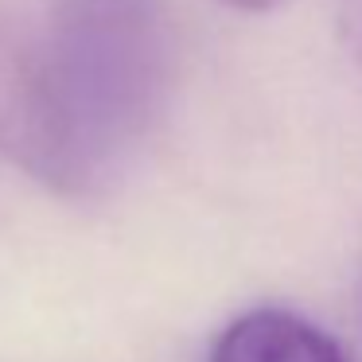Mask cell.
Returning a JSON list of instances; mask_svg holds the SVG:
<instances>
[{
	"label": "cell",
	"instance_id": "1",
	"mask_svg": "<svg viewBox=\"0 0 362 362\" xmlns=\"http://www.w3.org/2000/svg\"><path fill=\"white\" fill-rule=\"evenodd\" d=\"M66 117L102 175L148 136L172 78V40L160 0H51L35 32Z\"/></svg>",
	"mask_w": 362,
	"mask_h": 362
},
{
	"label": "cell",
	"instance_id": "2",
	"mask_svg": "<svg viewBox=\"0 0 362 362\" xmlns=\"http://www.w3.org/2000/svg\"><path fill=\"white\" fill-rule=\"evenodd\" d=\"M0 156L66 199L105 183L51 86L35 32L8 16H0Z\"/></svg>",
	"mask_w": 362,
	"mask_h": 362
},
{
	"label": "cell",
	"instance_id": "3",
	"mask_svg": "<svg viewBox=\"0 0 362 362\" xmlns=\"http://www.w3.org/2000/svg\"><path fill=\"white\" fill-rule=\"evenodd\" d=\"M211 362H351L343 346L288 308H253L226 323Z\"/></svg>",
	"mask_w": 362,
	"mask_h": 362
},
{
	"label": "cell",
	"instance_id": "4",
	"mask_svg": "<svg viewBox=\"0 0 362 362\" xmlns=\"http://www.w3.org/2000/svg\"><path fill=\"white\" fill-rule=\"evenodd\" d=\"M335 28H339V40H343L346 55L362 66V0H339Z\"/></svg>",
	"mask_w": 362,
	"mask_h": 362
},
{
	"label": "cell",
	"instance_id": "5",
	"mask_svg": "<svg viewBox=\"0 0 362 362\" xmlns=\"http://www.w3.org/2000/svg\"><path fill=\"white\" fill-rule=\"evenodd\" d=\"M222 4L242 8V12H273V8H281V4H288V0H222Z\"/></svg>",
	"mask_w": 362,
	"mask_h": 362
}]
</instances>
